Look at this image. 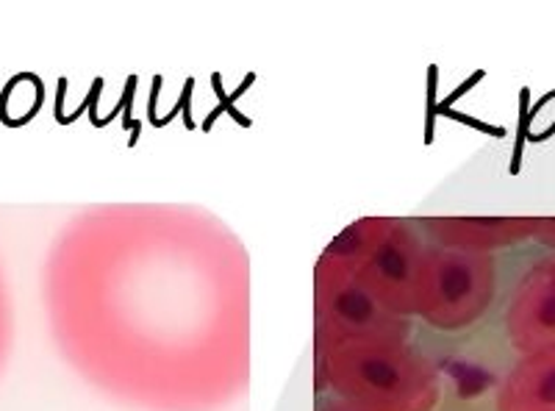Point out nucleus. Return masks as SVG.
<instances>
[{
  "mask_svg": "<svg viewBox=\"0 0 555 411\" xmlns=\"http://www.w3.org/2000/svg\"><path fill=\"white\" fill-rule=\"evenodd\" d=\"M317 378L328 395L373 411H434L442 400V375L411 342L317 345Z\"/></svg>",
  "mask_w": 555,
  "mask_h": 411,
  "instance_id": "nucleus-1",
  "label": "nucleus"
},
{
  "mask_svg": "<svg viewBox=\"0 0 555 411\" xmlns=\"http://www.w3.org/2000/svg\"><path fill=\"white\" fill-rule=\"evenodd\" d=\"M425 245L416 220L364 217L347 226L322 256L345 267L386 309L414 320V275Z\"/></svg>",
  "mask_w": 555,
  "mask_h": 411,
  "instance_id": "nucleus-2",
  "label": "nucleus"
},
{
  "mask_svg": "<svg viewBox=\"0 0 555 411\" xmlns=\"http://www.w3.org/2000/svg\"><path fill=\"white\" fill-rule=\"evenodd\" d=\"M498 295L494 254H473L428 242L414 275V317L442 334L473 329Z\"/></svg>",
  "mask_w": 555,
  "mask_h": 411,
  "instance_id": "nucleus-3",
  "label": "nucleus"
},
{
  "mask_svg": "<svg viewBox=\"0 0 555 411\" xmlns=\"http://www.w3.org/2000/svg\"><path fill=\"white\" fill-rule=\"evenodd\" d=\"M317 345L325 342H409L411 320L386 309L345 267L320 256L314 270Z\"/></svg>",
  "mask_w": 555,
  "mask_h": 411,
  "instance_id": "nucleus-4",
  "label": "nucleus"
},
{
  "mask_svg": "<svg viewBox=\"0 0 555 411\" xmlns=\"http://www.w3.org/2000/svg\"><path fill=\"white\" fill-rule=\"evenodd\" d=\"M505 334L519 356L555 350V259H542L514 286Z\"/></svg>",
  "mask_w": 555,
  "mask_h": 411,
  "instance_id": "nucleus-5",
  "label": "nucleus"
},
{
  "mask_svg": "<svg viewBox=\"0 0 555 411\" xmlns=\"http://www.w3.org/2000/svg\"><path fill=\"white\" fill-rule=\"evenodd\" d=\"M416 226L434 245L473 254H494L533 236V217H423Z\"/></svg>",
  "mask_w": 555,
  "mask_h": 411,
  "instance_id": "nucleus-6",
  "label": "nucleus"
},
{
  "mask_svg": "<svg viewBox=\"0 0 555 411\" xmlns=\"http://www.w3.org/2000/svg\"><path fill=\"white\" fill-rule=\"evenodd\" d=\"M498 411H555V350L519 356L498 389Z\"/></svg>",
  "mask_w": 555,
  "mask_h": 411,
  "instance_id": "nucleus-7",
  "label": "nucleus"
},
{
  "mask_svg": "<svg viewBox=\"0 0 555 411\" xmlns=\"http://www.w3.org/2000/svg\"><path fill=\"white\" fill-rule=\"evenodd\" d=\"M533 242L555 251V217H533Z\"/></svg>",
  "mask_w": 555,
  "mask_h": 411,
  "instance_id": "nucleus-8",
  "label": "nucleus"
},
{
  "mask_svg": "<svg viewBox=\"0 0 555 411\" xmlns=\"http://www.w3.org/2000/svg\"><path fill=\"white\" fill-rule=\"evenodd\" d=\"M317 411H373L366 409V406L353 403V400L336 398V395H325V398L317 400Z\"/></svg>",
  "mask_w": 555,
  "mask_h": 411,
  "instance_id": "nucleus-9",
  "label": "nucleus"
},
{
  "mask_svg": "<svg viewBox=\"0 0 555 411\" xmlns=\"http://www.w3.org/2000/svg\"><path fill=\"white\" fill-rule=\"evenodd\" d=\"M9 342V317H7V300H3V290H0V361L7 356Z\"/></svg>",
  "mask_w": 555,
  "mask_h": 411,
  "instance_id": "nucleus-10",
  "label": "nucleus"
},
{
  "mask_svg": "<svg viewBox=\"0 0 555 411\" xmlns=\"http://www.w3.org/2000/svg\"><path fill=\"white\" fill-rule=\"evenodd\" d=\"M553 259H555V256H553Z\"/></svg>",
  "mask_w": 555,
  "mask_h": 411,
  "instance_id": "nucleus-11",
  "label": "nucleus"
}]
</instances>
